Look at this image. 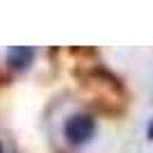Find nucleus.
I'll list each match as a JSON object with an SVG mask.
<instances>
[{"instance_id": "f257e3e1", "label": "nucleus", "mask_w": 153, "mask_h": 153, "mask_svg": "<svg viewBox=\"0 0 153 153\" xmlns=\"http://www.w3.org/2000/svg\"><path fill=\"white\" fill-rule=\"evenodd\" d=\"M96 133V121L87 114H73L64 126V135L73 146H82L94 137Z\"/></svg>"}, {"instance_id": "f03ea898", "label": "nucleus", "mask_w": 153, "mask_h": 153, "mask_svg": "<svg viewBox=\"0 0 153 153\" xmlns=\"http://www.w3.org/2000/svg\"><path fill=\"white\" fill-rule=\"evenodd\" d=\"M34 57V48L30 46H12L7 51V64L12 69H25Z\"/></svg>"}, {"instance_id": "7ed1b4c3", "label": "nucleus", "mask_w": 153, "mask_h": 153, "mask_svg": "<svg viewBox=\"0 0 153 153\" xmlns=\"http://www.w3.org/2000/svg\"><path fill=\"white\" fill-rule=\"evenodd\" d=\"M146 135H149V140L153 142V119H151V123H149V133Z\"/></svg>"}, {"instance_id": "20e7f679", "label": "nucleus", "mask_w": 153, "mask_h": 153, "mask_svg": "<svg viewBox=\"0 0 153 153\" xmlns=\"http://www.w3.org/2000/svg\"><path fill=\"white\" fill-rule=\"evenodd\" d=\"M0 153H2V144H0Z\"/></svg>"}]
</instances>
